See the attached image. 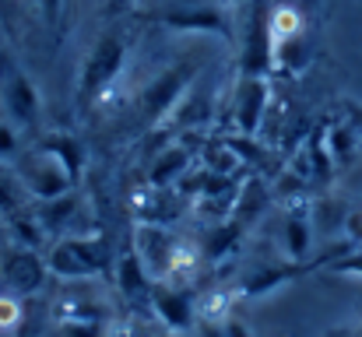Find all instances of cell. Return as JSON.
Wrapping results in <instances>:
<instances>
[{"instance_id":"14","label":"cell","mask_w":362,"mask_h":337,"mask_svg":"<svg viewBox=\"0 0 362 337\" xmlns=\"http://www.w3.org/2000/svg\"><path fill=\"white\" fill-rule=\"evenodd\" d=\"M281 246H285L288 260L306 264L310 246H313V222H310V211H306L303 201L288 204V215H285V225H281Z\"/></svg>"},{"instance_id":"6","label":"cell","mask_w":362,"mask_h":337,"mask_svg":"<svg viewBox=\"0 0 362 337\" xmlns=\"http://www.w3.org/2000/svg\"><path fill=\"white\" fill-rule=\"evenodd\" d=\"M162 25L173 32H187V35H218V39H233V7L226 4H187V7H173L162 14Z\"/></svg>"},{"instance_id":"7","label":"cell","mask_w":362,"mask_h":337,"mask_svg":"<svg viewBox=\"0 0 362 337\" xmlns=\"http://www.w3.org/2000/svg\"><path fill=\"white\" fill-rule=\"evenodd\" d=\"M151 313L165 324L169 334H190L197 324V295L169 285V281H155L151 288Z\"/></svg>"},{"instance_id":"5","label":"cell","mask_w":362,"mask_h":337,"mask_svg":"<svg viewBox=\"0 0 362 337\" xmlns=\"http://www.w3.org/2000/svg\"><path fill=\"white\" fill-rule=\"evenodd\" d=\"M0 281L7 285L11 295L25 299V295H35L46 288L49 281V267H46V256L39 249H28V246H18L11 242L0 256Z\"/></svg>"},{"instance_id":"2","label":"cell","mask_w":362,"mask_h":337,"mask_svg":"<svg viewBox=\"0 0 362 337\" xmlns=\"http://www.w3.org/2000/svg\"><path fill=\"white\" fill-rule=\"evenodd\" d=\"M127 35L110 28L95 39L92 53L81 60V71H78V106H95L110 95V88L117 85L127 71Z\"/></svg>"},{"instance_id":"4","label":"cell","mask_w":362,"mask_h":337,"mask_svg":"<svg viewBox=\"0 0 362 337\" xmlns=\"http://www.w3.org/2000/svg\"><path fill=\"white\" fill-rule=\"evenodd\" d=\"M201 67L194 60H180L169 71H162L144 92H141V123L144 126H158L165 123L173 110L180 106V99L190 92V85L197 81Z\"/></svg>"},{"instance_id":"19","label":"cell","mask_w":362,"mask_h":337,"mask_svg":"<svg viewBox=\"0 0 362 337\" xmlns=\"http://www.w3.org/2000/svg\"><path fill=\"white\" fill-rule=\"evenodd\" d=\"M324 141H327V151H331V158H334V169L352 165L356 155L362 151V137L352 119H341V123L327 126V130H324Z\"/></svg>"},{"instance_id":"1","label":"cell","mask_w":362,"mask_h":337,"mask_svg":"<svg viewBox=\"0 0 362 337\" xmlns=\"http://www.w3.org/2000/svg\"><path fill=\"white\" fill-rule=\"evenodd\" d=\"M113 246L106 242V235H60L49 253H46V267L53 278L60 281H88L99 274L113 271Z\"/></svg>"},{"instance_id":"11","label":"cell","mask_w":362,"mask_h":337,"mask_svg":"<svg viewBox=\"0 0 362 337\" xmlns=\"http://www.w3.org/2000/svg\"><path fill=\"white\" fill-rule=\"evenodd\" d=\"M173 232L165 225H151V222H137L134 228V249L141 256V264L148 267V274L155 281H165L169 278V256H173Z\"/></svg>"},{"instance_id":"24","label":"cell","mask_w":362,"mask_h":337,"mask_svg":"<svg viewBox=\"0 0 362 337\" xmlns=\"http://www.w3.org/2000/svg\"><path fill=\"white\" fill-rule=\"evenodd\" d=\"M267 32H271V46L281 42V39H292V35H303L306 32V18L299 7H271L267 14Z\"/></svg>"},{"instance_id":"29","label":"cell","mask_w":362,"mask_h":337,"mask_svg":"<svg viewBox=\"0 0 362 337\" xmlns=\"http://www.w3.org/2000/svg\"><path fill=\"white\" fill-rule=\"evenodd\" d=\"M331 271H338V274H356V278H362V253H352V256H341V260H334V264H331Z\"/></svg>"},{"instance_id":"23","label":"cell","mask_w":362,"mask_h":337,"mask_svg":"<svg viewBox=\"0 0 362 337\" xmlns=\"http://www.w3.org/2000/svg\"><path fill=\"white\" fill-rule=\"evenodd\" d=\"M267 187L260 183V179H243V187L236 190V201H233V222H240L246 228V222L253 218V215H260L264 208H267Z\"/></svg>"},{"instance_id":"18","label":"cell","mask_w":362,"mask_h":337,"mask_svg":"<svg viewBox=\"0 0 362 337\" xmlns=\"http://www.w3.org/2000/svg\"><path fill=\"white\" fill-rule=\"evenodd\" d=\"M310 60H313V49L306 42V32L271 46V74H292L296 78L310 67Z\"/></svg>"},{"instance_id":"8","label":"cell","mask_w":362,"mask_h":337,"mask_svg":"<svg viewBox=\"0 0 362 337\" xmlns=\"http://www.w3.org/2000/svg\"><path fill=\"white\" fill-rule=\"evenodd\" d=\"M0 102H4L7 119H11L18 130H32V126L39 123V116H42V99H39L35 81H32L25 71H18V67L7 71V78H4V85H0Z\"/></svg>"},{"instance_id":"27","label":"cell","mask_w":362,"mask_h":337,"mask_svg":"<svg viewBox=\"0 0 362 337\" xmlns=\"http://www.w3.org/2000/svg\"><path fill=\"white\" fill-rule=\"evenodd\" d=\"M21 317H25V306H21V299L18 295H0V331H14L18 324H21Z\"/></svg>"},{"instance_id":"26","label":"cell","mask_w":362,"mask_h":337,"mask_svg":"<svg viewBox=\"0 0 362 337\" xmlns=\"http://www.w3.org/2000/svg\"><path fill=\"white\" fill-rule=\"evenodd\" d=\"M21 155V141H18V126L11 119H0V162L11 165Z\"/></svg>"},{"instance_id":"10","label":"cell","mask_w":362,"mask_h":337,"mask_svg":"<svg viewBox=\"0 0 362 337\" xmlns=\"http://www.w3.org/2000/svg\"><path fill=\"white\" fill-rule=\"evenodd\" d=\"M267 14L260 0H253V14L246 18L240 49V74L250 78H267L271 74V32H267Z\"/></svg>"},{"instance_id":"20","label":"cell","mask_w":362,"mask_h":337,"mask_svg":"<svg viewBox=\"0 0 362 337\" xmlns=\"http://www.w3.org/2000/svg\"><path fill=\"white\" fill-rule=\"evenodd\" d=\"M39 144H42L46 151H53V155L67 165V172H71L74 179H81V172H85V144H81L74 134H67V130H49V134L39 137Z\"/></svg>"},{"instance_id":"15","label":"cell","mask_w":362,"mask_h":337,"mask_svg":"<svg viewBox=\"0 0 362 337\" xmlns=\"http://www.w3.org/2000/svg\"><path fill=\"white\" fill-rule=\"evenodd\" d=\"M117 313L110 309L106 299L99 295H85V292H71L57 302V320L60 324H110Z\"/></svg>"},{"instance_id":"22","label":"cell","mask_w":362,"mask_h":337,"mask_svg":"<svg viewBox=\"0 0 362 337\" xmlns=\"http://www.w3.org/2000/svg\"><path fill=\"white\" fill-rule=\"evenodd\" d=\"M243 235V225L233 222V218H226V222H215L208 232H204V239H201V253H204V260H222L236 242H240Z\"/></svg>"},{"instance_id":"33","label":"cell","mask_w":362,"mask_h":337,"mask_svg":"<svg viewBox=\"0 0 362 337\" xmlns=\"http://www.w3.org/2000/svg\"><path fill=\"white\" fill-rule=\"evenodd\" d=\"M218 4H226V7H240V4H253V0H218Z\"/></svg>"},{"instance_id":"28","label":"cell","mask_w":362,"mask_h":337,"mask_svg":"<svg viewBox=\"0 0 362 337\" xmlns=\"http://www.w3.org/2000/svg\"><path fill=\"white\" fill-rule=\"evenodd\" d=\"M39 11H42V21L49 25V32H64V11H67V0H39Z\"/></svg>"},{"instance_id":"12","label":"cell","mask_w":362,"mask_h":337,"mask_svg":"<svg viewBox=\"0 0 362 337\" xmlns=\"http://www.w3.org/2000/svg\"><path fill=\"white\" fill-rule=\"evenodd\" d=\"M113 281H117V292H120V299H127L130 306H137V309H151V288H155V278L148 274V267L141 264V256H137V249L134 246H127L120 256H117V264H113Z\"/></svg>"},{"instance_id":"21","label":"cell","mask_w":362,"mask_h":337,"mask_svg":"<svg viewBox=\"0 0 362 337\" xmlns=\"http://www.w3.org/2000/svg\"><path fill=\"white\" fill-rule=\"evenodd\" d=\"M7 222V232H11V242H18V246H28V249H42L46 246V239H49V232L39 225L35 218V211H14V215H7L4 218Z\"/></svg>"},{"instance_id":"32","label":"cell","mask_w":362,"mask_h":337,"mask_svg":"<svg viewBox=\"0 0 362 337\" xmlns=\"http://www.w3.org/2000/svg\"><path fill=\"white\" fill-rule=\"evenodd\" d=\"M317 4H320V0H299V11H313Z\"/></svg>"},{"instance_id":"3","label":"cell","mask_w":362,"mask_h":337,"mask_svg":"<svg viewBox=\"0 0 362 337\" xmlns=\"http://www.w3.org/2000/svg\"><path fill=\"white\" fill-rule=\"evenodd\" d=\"M14 172H18V179L28 190L32 201H57V197H64V194H71L78 187V179L67 172V165L53 151H46L42 144H35L32 151L18 155Z\"/></svg>"},{"instance_id":"16","label":"cell","mask_w":362,"mask_h":337,"mask_svg":"<svg viewBox=\"0 0 362 337\" xmlns=\"http://www.w3.org/2000/svg\"><path fill=\"white\" fill-rule=\"evenodd\" d=\"M78 215H81V201H78V194L71 190V194H64V197H57V201H35V218L39 225L49 232V235H78L74 232V222H78Z\"/></svg>"},{"instance_id":"9","label":"cell","mask_w":362,"mask_h":337,"mask_svg":"<svg viewBox=\"0 0 362 337\" xmlns=\"http://www.w3.org/2000/svg\"><path fill=\"white\" fill-rule=\"evenodd\" d=\"M267 102H271L267 78L240 74L236 92H233V126H236L240 137H257V130L264 123V112H267Z\"/></svg>"},{"instance_id":"30","label":"cell","mask_w":362,"mask_h":337,"mask_svg":"<svg viewBox=\"0 0 362 337\" xmlns=\"http://www.w3.org/2000/svg\"><path fill=\"white\" fill-rule=\"evenodd\" d=\"M137 4H141V0H106V14H110V18H123V14H130Z\"/></svg>"},{"instance_id":"31","label":"cell","mask_w":362,"mask_h":337,"mask_svg":"<svg viewBox=\"0 0 362 337\" xmlns=\"http://www.w3.org/2000/svg\"><path fill=\"white\" fill-rule=\"evenodd\" d=\"M352 123H356V130H359V137H362V110H352Z\"/></svg>"},{"instance_id":"25","label":"cell","mask_w":362,"mask_h":337,"mask_svg":"<svg viewBox=\"0 0 362 337\" xmlns=\"http://www.w3.org/2000/svg\"><path fill=\"white\" fill-rule=\"evenodd\" d=\"M28 201H32V197H28V190L21 187L18 172L0 162V218H7V215H14V211H25Z\"/></svg>"},{"instance_id":"13","label":"cell","mask_w":362,"mask_h":337,"mask_svg":"<svg viewBox=\"0 0 362 337\" xmlns=\"http://www.w3.org/2000/svg\"><path fill=\"white\" fill-rule=\"evenodd\" d=\"M306 271H310V264H296V260H278V264L253 267V271L243 274V281L236 285V295H243V299H264V295H271L274 288L296 281Z\"/></svg>"},{"instance_id":"17","label":"cell","mask_w":362,"mask_h":337,"mask_svg":"<svg viewBox=\"0 0 362 337\" xmlns=\"http://www.w3.org/2000/svg\"><path fill=\"white\" fill-rule=\"evenodd\" d=\"M190 165H194L190 148H183V144H169V148H162V155H158L155 165L148 169V187L169 190L173 183H183V176L190 172Z\"/></svg>"}]
</instances>
